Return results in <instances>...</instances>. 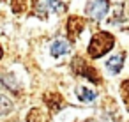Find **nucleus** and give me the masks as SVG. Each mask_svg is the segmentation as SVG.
I'll use <instances>...</instances> for the list:
<instances>
[{"label":"nucleus","instance_id":"11","mask_svg":"<svg viewBox=\"0 0 129 122\" xmlns=\"http://www.w3.org/2000/svg\"><path fill=\"white\" fill-rule=\"evenodd\" d=\"M13 108H14V104L7 96H0V117L9 115L13 111Z\"/></svg>","mask_w":129,"mask_h":122},{"label":"nucleus","instance_id":"8","mask_svg":"<svg viewBox=\"0 0 129 122\" xmlns=\"http://www.w3.org/2000/svg\"><path fill=\"white\" fill-rule=\"evenodd\" d=\"M122 64H124V55H115L106 62V67H108V71L111 74H117L122 69Z\"/></svg>","mask_w":129,"mask_h":122},{"label":"nucleus","instance_id":"2","mask_svg":"<svg viewBox=\"0 0 129 122\" xmlns=\"http://www.w3.org/2000/svg\"><path fill=\"white\" fill-rule=\"evenodd\" d=\"M73 71H74V74H78V76H83V78H87L88 81H92V83H101V76L97 74V71H95V67H92V66H88L81 57H76L74 60H73Z\"/></svg>","mask_w":129,"mask_h":122},{"label":"nucleus","instance_id":"9","mask_svg":"<svg viewBox=\"0 0 129 122\" xmlns=\"http://www.w3.org/2000/svg\"><path fill=\"white\" fill-rule=\"evenodd\" d=\"M76 96H78V99L83 101V103H92L97 94H95L94 90H88L87 87H76Z\"/></svg>","mask_w":129,"mask_h":122},{"label":"nucleus","instance_id":"5","mask_svg":"<svg viewBox=\"0 0 129 122\" xmlns=\"http://www.w3.org/2000/svg\"><path fill=\"white\" fill-rule=\"evenodd\" d=\"M83 28H85V20L83 18H80V16H69L67 25H66V32H67L69 41L74 43L78 39V36L83 32Z\"/></svg>","mask_w":129,"mask_h":122},{"label":"nucleus","instance_id":"3","mask_svg":"<svg viewBox=\"0 0 129 122\" xmlns=\"http://www.w3.org/2000/svg\"><path fill=\"white\" fill-rule=\"evenodd\" d=\"M66 11V6L60 0H37L36 2V13L41 18H46L48 13H62Z\"/></svg>","mask_w":129,"mask_h":122},{"label":"nucleus","instance_id":"15","mask_svg":"<svg viewBox=\"0 0 129 122\" xmlns=\"http://www.w3.org/2000/svg\"><path fill=\"white\" fill-rule=\"evenodd\" d=\"M4 57V50H2V46H0V58Z\"/></svg>","mask_w":129,"mask_h":122},{"label":"nucleus","instance_id":"16","mask_svg":"<svg viewBox=\"0 0 129 122\" xmlns=\"http://www.w3.org/2000/svg\"><path fill=\"white\" fill-rule=\"evenodd\" d=\"M85 122H90V120H85Z\"/></svg>","mask_w":129,"mask_h":122},{"label":"nucleus","instance_id":"6","mask_svg":"<svg viewBox=\"0 0 129 122\" xmlns=\"http://www.w3.org/2000/svg\"><path fill=\"white\" fill-rule=\"evenodd\" d=\"M43 101H44V104H46L53 113H57V111L62 108V104H64V97H62L60 94H57V92H48V94H44Z\"/></svg>","mask_w":129,"mask_h":122},{"label":"nucleus","instance_id":"14","mask_svg":"<svg viewBox=\"0 0 129 122\" xmlns=\"http://www.w3.org/2000/svg\"><path fill=\"white\" fill-rule=\"evenodd\" d=\"M120 94H122L124 103L129 106V80H124V81H122V85H120Z\"/></svg>","mask_w":129,"mask_h":122},{"label":"nucleus","instance_id":"12","mask_svg":"<svg viewBox=\"0 0 129 122\" xmlns=\"http://www.w3.org/2000/svg\"><path fill=\"white\" fill-rule=\"evenodd\" d=\"M11 9L14 14H21L28 9V0H11Z\"/></svg>","mask_w":129,"mask_h":122},{"label":"nucleus","instance_id":"10","mask_svg":"<svg viewBox=\"0 0 129 122\" xmlns=\"http://www.w3.org/2000/svg\"><path fill=\"white\" fill-rule=\"evenodd\" d=\"M27 122H48V115L43 113L39 108H32L27 115Z\"/></svg>","mask_w":129,"mask_h":122},{"label":"nucleus","instance_id":"1","mask_svg":"<svg viewBox=\"0 0 129 122\" xmlns=\"http://www.w3.org/2000/svg\"><path fill=\"white\" fill-rule=\"evenodd\" d=\"M113 46H115V37L110 32H99L88 43V55L92 58H99L104 53H108Z\"/></svg>","mask_w":129,"mask_h":122},{"label":"nucleus","instance_id":"7","mask_svg":"<svg viewBox=\"0 0 129 122\" xmlns=\"http://www.w3.org/2000/svg\"><path fill=\"white\" fill-rule=\"evenodd\" d=\"M69 50H71V44H69L67 41H62V39L55 41V43L51 44V48H50V51H51L53 57H60V55L67 53Z\"/></svg>","mask_w":129,"mask_h":122},{"label":"nucleus","instance_id":"4","mask_svg":"<svg viewBox=\"0 0 129 122\" xmlns=\"http://www.w3.org/2000/svg\"><path fill=\"white\" fill-rule=\"evenodd\" d=\"M108 9H110V2H108V0H92V2L87 6V14L99 21V20H103L106 16Z\"/></svg>","mask_w":129,"mask_h":122},{"label":"nucleus","instance_id":"13","mask_svg":"<svg viewBox=\"0 0 129 122\" xmlns=\"http://www.w3.org/2000/svg\"><path fill=\"white\" fill-rule=\"evenodd\" d=\"M2 85L7 87V88H11L13 92H20V85H18L16 78H14L13 74H6V76H2Z\"/></svg>","mask_w":129,"mask_h":122}]
</instances>
